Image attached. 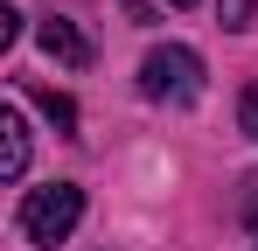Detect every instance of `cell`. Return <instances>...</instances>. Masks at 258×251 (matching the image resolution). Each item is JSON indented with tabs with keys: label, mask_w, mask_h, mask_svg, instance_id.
Listing matches in <instances>:
<instances>
[{
	"label": "cell",
	"mask_w": 258,
	"mask_h": 251,
	"mask_svg": "<svg viewBox=\"0 0 258 251\" xmlns=\"http://www.w3.org/2000/svg\"><path fill=\"white\" fill-rule=\"evenodd\" d=\"M77 216H84V189H77V181L28 189V203H21V237H28V244H42V251H56L70 230H77Z\"/></svg>",
	"instance_id": "cell-1"
},
{
	"label": "cell",
	"mask_w": 258,
	"mask_h": 251,
	"mask_svg": "<svg viewBox=\"0 0 258 251\" xmlns=\"http://www.w3.org/2000/svg\"><path fill=\"white\" fill-rule=\"evenodd\" d=\"M140 91H147L154 105H196V98H203V56L181 49V42L147 49V63H140Z\"/></svg>",
	"instance_id": "cell-2"
},
{
	"label": "cell",
	"mask_w": 258,
	"mask_h": 251,
	"mask_svg": "<svg viewBox=\"0 0 258 251\" xmlns=\"http://www.w3.org/2000/svg\"><path fill=\"white\" fill-rule=\"evenodd\" d=\"M35 42H42V56H56L63 70H84L91 63V35L77 28V21H63V14H49L42 28H35Z\"/></svg>",
	"instance_id": "cell-3"
},
{
	"label": "cell",
	"mask_w": 258,
	"mask_h": 251,
	"mask_svg": "<svg viewBox=\"0 0 258 251\" xmlns=\"http://www.w3.org/2000/svg\"><path fill=\"white\" fill-rule=\"evenodd\" d=\"M21 167H28V126H21V112L7 105V112H0V174L21 181Z\"/></svg>",
	"instance_id": "cell-4"
},
{
	"label": "cell",
	"mask_w": 258,
	"mask_h": 251,
	"mask_svg": "<svg viewBox=\"0 0 258 251\" xmlns=\"http://www.w3.org/2000/svg\"><path fill=\"white\" fill-rule=\"evenodd\" d=\"M35 105H42L49 119H56V133H77V105H70L63 91H35Z\"/></svg>",
	"instance_id": "cell-5"
},
{
	"label": "cell",
	"mask_w": 258,
	"mask_h": 251,
	"mask_svg": "<svg viewBox=\"0 0 258 251\" xmlns=\"http://www.w3.org/2000/svg\"><path fill=\"white\" fill-rule=\"evenodd\" d=\"M237 126L258 140V84H244V98H237Z\"/></svg>",
	"instance_id": "cell-6"
},
{
	"label": "cell",
	"mask_w": 258,
	"mask_h": 251,
	"mask_svg": "<svg viewBox=\"0 0 258 251\" xmlns=\"http://www.w3.org/2000/svg\"><path fill=\"white\" fill-rule=\"evenodd\" d=\"M216 14H223V28H251V0H216Z\"/></svg>",
	"instance_id": "cell-7"
},
{
	"label": "cell",
	"mask_w": 258,
	"mask_h": 251,
	"mask_svg": "<svg viewBox=\"0 0 258 251\" xmlns=\"http://www.w3.org/2000/svg\"><path fill=\"white\" fill-rule=\"evenodd\" d=\"M14 42H21V14H14V7H0V49H14Z\"/></svg>",
	"instance_id": "cell-8"
},
{
	"label": "cell",
	"mask_w": 258,
	"mask_h": 251,
	"mask_svg": "<svg viewBox=\"0 0 258 251\" xmlns=\"http://www.w3.org/2000/svg\"><path fill=\"white\" fill-rule=\"evenodd\" d=\"M168 7H203V0H168Z\"/></svg>",
	"instance_id": "cell-9"
}]
</instances>
